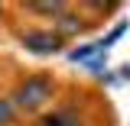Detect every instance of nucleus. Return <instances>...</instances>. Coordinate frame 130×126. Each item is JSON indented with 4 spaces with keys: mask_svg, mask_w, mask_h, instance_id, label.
<instances>
[{
    "mask_svg": "<svg viewBox=\"0 0 130 126\" xmlns=\"http://www.w3.org/2000/svg\"><path fill=\"white\" fill-rule=\"evenodd\" d=\"M52 91H55V84L49 74H29L26 81H20L13 91V107L16 110H26V113H36L42 110L49 100H52Z\"/></svg>",
    "mask_w": 130,
    "mask_h": 126,
    "instance_id": "nucleus-1",
    "label": "nucleus"
},
{
    "mask_svg": "<svg viewBox=\"0 0 130 126\" xmlns=\"http://www.w3.org/2000/svg\"><path fill=\"white\" fill-rule=\"evenodd\" d=\"M23 45L32 55H55L65 45V39L55 29H29V32H23Z\"/></svg>",
    "mask_w": 130,
    "mask_h": 126,
    "instance_id": "nucleus-2",
    "label": "nucleus"
},
{
    "mask_svg": "<svg viewBox=\"0 0 130 126\" xmlns=\"http://www.w3.org/2000/svg\"><path fill=\"white\" fill-rule=\"evenodd\" d=\"M81 26H85V19H81V16H68V13H62L59 16V19H55V32H59V36H72V32H81Z\"/></svg>",
    "mask_w": 130,
    "mask_h": 126,
    "instance_id": "nucleus-3",
    "label": "nucleus"
},
{
    "mask_svg": "<svg viewBox=\"0 0 130 126\" xmlns=\"http://www.w3.org/2000/svg\"><path fill=\"white\" fill-rule=\"evenodd\" d=\"M26 10H29V13H42V16L59 19V16L65 13V3H26Z\"/></svg>",
    "mask_w": 130,
    "mask_h": 126,
    "instance_id": "nucleus-4",
    "label": "nucleus"
},
{
    "mask_svg": "<svg viewBox=\"0 0 130 126\" xmlns=\"http://www.w3.org/2000/svg\"><path fill=\"white\" fill-rule=\"evenodd\" d=\"M104 48H107V42H94V45L75 48V52H72V62H88V58H98V55H101Z\"/></svg>",
    "mask_w": 130,
    "mask_h": 126,
    "instance_id": "nucleus-5",
    "label": "nucleus"
},
{
    "mask_svg": "<svg viewBox=\"0 0 130 126\" xmlns=\"http://www.w3.org/2000/svg\"><path fill=\"white\" fill-rule=\"evenodd\" d=\"M16 120V107L10 97H0V126H13Z\"/></svg>",
    "mask_w": 130,
    "mask_h": 126,
    "instance_id": "nucleus-6",
    "label": "nucleus"
},
{
    "mask_svg": "<svg viewBox=\"0 0 130 126\" xmlns=\"http://www.w3.org/2000/svg\"><path fill=\"white\" fill-rule=\"evenodd\" d=\"M39 126H78V123H75V120H68L65 113H49V116L39 120Z\"/></svg>",
    "mask_w": 130,
    "mask_h": 126,
    "instance_id": "nucleus-7",
    "label": "nucleus"
},
{
    "mask_svg": "<svg viewBox=\"0 0 130 126\" xmlns=\"http://www.w3.org/2000/svg\"><path fill=\"white\" fill-rule=\"evenodd\" d=\"M0 13H3V7H0Z\"/></svg>",
    "mask_w": 130,
    "mask_h": 126,
    "instance_id": "nucleus-8",
    "label": "nucleus"
}]
</instances>
